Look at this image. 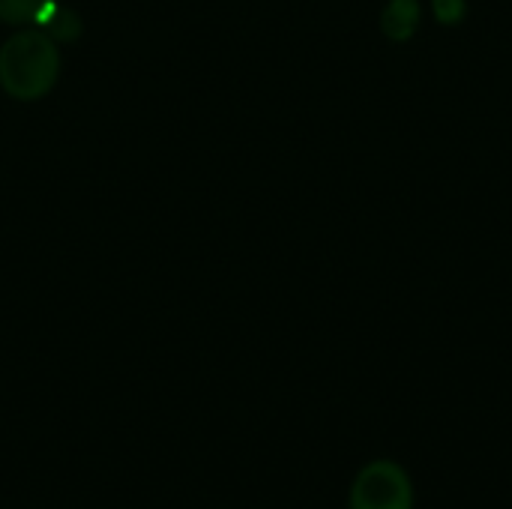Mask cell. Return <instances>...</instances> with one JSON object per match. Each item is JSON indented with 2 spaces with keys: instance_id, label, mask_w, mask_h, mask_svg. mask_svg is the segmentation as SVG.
<instances>
[{
  "instance_id": "cell-1",
  "label": "cell",
  "mask_w": 512,
  "mask_h": 509,
  "mask_svg": "<svg viewBox=\"0 0 512 509\" xmlns=\"http://www.w3.org/2000/svg\"><path fill=\"white\" fill-rule=\"evenodd\" d=\"M63 57L42 27H21L0 42V90L15 102H39L60 81Z\"/></svg>"
},
{
  "instance_id": "cell-2",
  "label": "cell",
  "mask_w": 512,
  "mask_h": 509,
  "mask_svg": "<svg viewBox=\"0 0 512 509\" xmlns=\"http://www.w3.org/2000/svg\"><path fill=\"white\" fill-rule=\"evenodd\" d=\"M351 509H414L408 474L396 462H372L354 480Z\"/></svg>"
},
{
  "instance_id": "cell-3",
  "label": "cell",
  "mask_w": 512,
  "mask_h": 509,
  "mask_svg": "<svg viewBox=\"0 0 512 509\" xmlns=\"http://www.w3.org/2000/svg\"><path fill=\"white\" fill-rule=\"evenodd\" d=\"M420 3L417 0H390L381 12V30L393 42H408L420 27Z\"/></svg>"
},
{
  "instance_id": "cell-4",
  "label": "cell",
  "mask_w": 512,
  "mask_h": 509,
  "mask_svg": "<svg viewBox=\"0 0 512 509\" xmlns=\"http://www.w3.org/2000/svg\"><path fill=\"white\" fill-rule=\"evenodd\" d=\"M33 27H42V30H45L57 45H60V42H75V39L84 33V21H81V15H78L72 6L60 3V0H54V3L42 12L39 24H33Z\"/></svg>"
},
{
  "instance_id": "cell-5",
  "label": "cell",
  "mask_w": 512,
  "mask_h": 509,
  "mask_svg": "<svg viewBox=\"0 0 512 509\" xmlns=\"http://www.w3.org/2000/svg\"><path fill=\"white\" fill-rule=\"evenodd\" d=\"M51 3L54 0H0V21L12 27H33Z\"/></svg>"
},
{
  "instance_id": "cell-6",
  "label": "cell",
  "mask_w": 512,
  "mask_h": 509,
  "mask_svg": "<svg viewBox=\"0 0 512 509\" xmlns=\"http://www.w3.org/2000/svg\"><path fill=\"white\" fill-rule=\"evenodd\" d=\"M468 12L465 0H435V18L441 24H459Z\"/></svg>"
}]
</instances>
